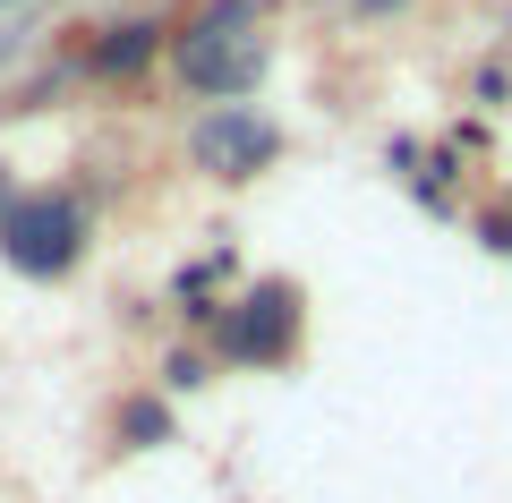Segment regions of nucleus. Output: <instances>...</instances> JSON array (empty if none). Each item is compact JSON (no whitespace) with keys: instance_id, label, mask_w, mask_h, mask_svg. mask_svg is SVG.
<instances>
[{"instance_id":"f257e3e1","label":"nucleus","mask_w":512,"mask_h":503,"mask_svg":"<svg viewBox=\"0 0 512 503\" xmlns=\"http://www.w3.org/2000/svg\"><path fill=\"white\" fill-rule=\"evenodd\" d=\"M265 18H274V0H188V18L171 26V52H163L171 86L188 103H248L274 69Z\"/></svg>"},{"instance_id":"9b49d317","label":"nucleus","mask_w":512,"mask_h":503,"mask_svg":"<svg viewBox=\"0 0 512 503\" xmlns=\"http://www.w3.org/2000/svg\"><path fill=\"white\" fill-rule=\"evenodd\" d=\"M9 197H18V171H9V154H0V214H9Z\"/></svg>"},{"instance_id":"0eeeda50","label":"nucleus","mask_w":512,"mask_h":503,"mask_svg":"<svg viewBox=\"0 0 512 503\" xmlns=\"http://www.w3.org/2000/svg\"><path fill=\"white\" fill-rule=\"evenodd\" d=\"M214 350L205 342H180V350H163V367H154V393L163 401H180V393H205V384H214Z\"/></svg>"},{"instance_id":"ddd939ff","label":"nucleus","mask_w":512,"mask_h":503,"mask_svg":"<svg viewBox=\"0 0 512 503\" xmlns=\"http://www.w3.org/2000/svg\"><path fill=\"white\" fill-rule=\"evenodd\" d=\"M0 9H18V0H0Z\"/></svg>"},{"instance_id":"1a4fd4ad","label":"nucleus","mask_w":512,"mask_h":503,"mask_svg":"<svg viewBox=\"0 0 512 503\" xmlns=\"http://www.w3.org/2000/svg\"><path fill=\"white\" fill-rule=\"evenodd\" d=\"M470 94H478V103H512V69H504V60H478V77H470Z\"/></svg>"},{"instance_id":"20e7f679","label":"nucleus","mask_w":512,"mask_h":503,"mask_svg":"<svg viewBox=\"0 0 512 503\" xmlns=\"http://www.w3.org/2000/svg\"><path fill=\"white\" fill-rule=\"evenodd\" d=\"M188 162H197L205 180H222V188H248V180H265L282 162V120L256 111V103H205L197 120H188Z\"/></svg>"},{"instance_id":"f8f14e48","label":"nucleus","mask_w":512,"mask_h":503,"mask_svg":"<svg viewBox=\"0 0 512 503\" xmlns=\"http://www.w3.org/2000/svg\"><path fill=\"white\" fill-rule=\"evenodd\" d=\"M359 9H402V0H359Z\"/></svg>"},{"instance_id":"6e6552de","label":"nucleus","mask_w":512,"mask_h":503,"mask_svg":"<svg viewBox=\"0 0 512 503\" xmlns=\"http://www.w3.org/2000/svg\"><path fill=\"white\" fill-rule=\"evenodd\" d=\"M470 231H478V248H487V256H512V197L470 205Z\"/></svg>"},{"instance_id":"f03ea898","label":"nucleus","mask_w":512,"mask_h":503,"mask_svg":"<svg viewBox=\"0 0 512 503\" xmlns=\"http://www.w3.org/2000/svg\"><path fill=\"white\" fill-rule=\"evenodd\" d=\"M94 248V205L86 188H18L0 214V265L18 282H69Z\"/></svg>"},{"instance_id":"7ed1b4c3","label":"nucleus","mask_w":512,"mask_h":503,"mask_svg":"<svg viewBox=\"0 0 512 503\" xmlns=\"http://www.w3.org/2000/svg\"><path fill=\"white\" fill-rule=\"evenodd\" d=\"M299 342H308V290H299L291 273H256L248 290H231L222 316H214V333H205V350H214L222 367H256V376L291 367Z\"/></svg>"},{"instance_id":"423d86ee","label":"nucleus","mask_w":512,"mask_h":503,"mask_svg":"<svg viewBox=\"0 0 512 503\" xmlns=\"http://www.w3.org/2000/svg\"><path fill=\"white\" fill-rule=\"evenodd\" d=\"M171 435H180V418H171L163 393H120V410H111V452H163Z\"/></svg>"},{"instance_id":"9d476101","label":"nucleus","mask_w":512,"mask_h":503,"mask_svg":"<svg viewBox=\"0 0 512 503\" xmlns=\"http://www.w3.org/2000/svg\"><path fill=\"white\" fill-rule=\"evenodd\" d=\"M419 137H393V145H384V171H393V180H410V171H419Z\"/></svg>"},{"instance_id":"39448f33","label":"nucleus","mask_w":512,"mask_h":503,"mask_svg":"<svg viewBox=\"0 0 512 503\" xmlns=\"http://www.w3.org/2000/svg\"><path fill=\"white\" fill-rule=\"evenodd\" d=\"M171 52V26L163 18H111V26H94V43H86V69L94 77H146L154 60Z\"/></svg>"}]
</instances>
